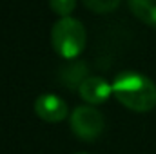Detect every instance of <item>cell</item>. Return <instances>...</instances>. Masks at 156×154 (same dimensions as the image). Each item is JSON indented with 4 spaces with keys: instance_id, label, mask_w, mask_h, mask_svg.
I'll return each mask as SVG.
<instances>
[{
    "instance_id": "1",
    "label": "cell",
    "mask_w": 156,
    "mask_h": 154,
    "mask_svg": "<svg viewBox=\"0 0 156 154\" xmlns=\"http://www.w3.org/2000/svg\"><path fill=\"white\" fill-rule=\"evenodd\" d=\"M113 96L134 113H149L156 107V83L142 73L123 71L113 82Z\"/></svg>"
},
{
    "instance_id": "2",
    "label": "cell",
    "mask_w": 156,
    "mask_h": 154,
    "mask_svg": "<svg viewBox=\"0 0 156 154\" xmlns=\"http://www.w3.org/2000/svg\"><path fill=\"white\" fill-rule=\"evenodd\" d=\"M51 44L58 56H62L64 60H76L87 44L83 24L73 16H64L56 20L51 27Z\"/></svg>"
},
{
    "instance_id": "3",
    "label": "cell",
    "mask_w": 156,
    "mask_h": 154,
    "mask_svg": "<svg viewBox=\"0 0 156 154\" xmlns=\"http://www.w3.org/2000/svg\"><path fill=\"white\" fill-rule=\"evenodd\" d=\"M71 131L83 142H94L102 136L105 120L104 114L93 105H78L71 113Z\"/></svg>"
},
{
    "instance_id": "4",
    "label": "cell",
    "mask_w": 156,
    "mask_h": 154,
    "mask_svg": "<svg viewBox=\"0 0 156 154\" xmlns=\"http://www.w3.org/2000/svg\"><path fill=\"white\" fill-rule=\"evenodd\" d=\"M35 113L44 121L58 123L67 118V103L58 94L44 93L35 100Z\"/></svg>"
},
{
    "instance_id": "5",
    "label": "cell",
    "mask_w": 156,
    "mask_h": 154,
    "mask_svg": "<svg viewBox=\"0 0 156 154\" xmlns=\"http://www.w3.org/2000/svg\"><path fill=\"white\" fill-rule=\"evenodd\" d=\"M78 93L83 102H87L89 105L94 107V105L105 103L111 98L113 85L102 76H87L83 80V83L78 87Z\"/></svg>"
},
{
    "instance_id": "6",
    "label": "cell",
    "mask_w": 156,
    "mask_h": 154,
    "mask_svg": "<svg viewBox=\"0 0 156 154\" xmlns=\"http://www.w3.org/2000/svg\"><path fill=\"white\" fill-rule=\"evenodd\" d=\"M127 5L140 22L156 29V0H127Z\"/></svg>"
},
{
    "instance_id": "7",
    "label": "cell",
    "mask_w": 156,
    "mask_h": 154,
    "mask_svg": "<svg viewBox=\"0 0 156 154\" xmlns=\"http://www.w3.org/2000/svg\"><path fill=\"white\" fill-rule=\"evenodd\" d=\"M62 78H64V83L69 85V87H80L83 83V80L87 78V65L83 62H73L69 65L64 67L62 71Z\"/></svg>"
},
{
    "instance_id": "8",
    "label": "cell",
    "mask_w": 156,
    "mask_h": 154,
    "mask_svg": "<svg viewBox=\"0 0 156 154\" xmlns=\"http://www.w3.org/2000/svg\"><path fill=\"white\" fill-rule=\"evenodd\" d=\"M83 5L98 15H105V13H113L115 9H118V5L122 4V0H82Z\"/></svg>"
},
{
    "instance_id": "9",
    "label": "cell",
    "mask_w": 156,
    "mask_h": 154,
    "mask_svg": "<svg viewBox=\"0 0 156 154\" xmlns=\"http://www.w3.org/2000/svg\"><path fill=\"white\" fill-rule=\"evenodd\" d=\"M49 7L53 9L55 15H58L60 18L64 16H71V13L76 7V0H49Z\"/></svg>"
},
{
    "instance_id": "10",
    "label": "cell",
    "mask_w": 156,
    "mask_h": 154,
    "mask_svg": "<svg viewBox=\"0 0 156 154\" xmlns=\"http://www.w3.org/2000/svg\"><path fill=\"white\" fill-rule=\"evenodd\" d=\"M76 154H87V152H76Z\"/></svg>"
}]
</instances>
